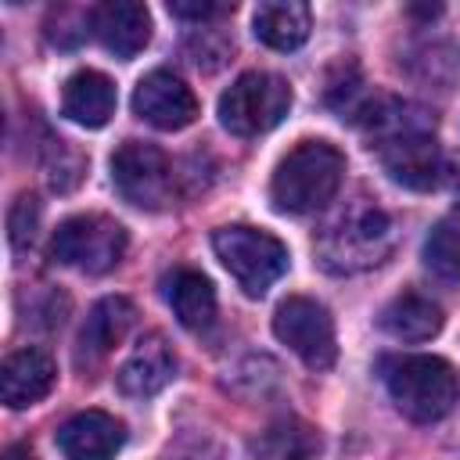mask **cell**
<instances>
[{"label": "cell", "mask_w": 460, "mask_h": 460, "mask_svg": "<svg viewBox=\"0 0 460 460\" xmlns=\"http://www.w3.org/2000/svg\"><path fill=\"white\" fill-rule=\"evenodd\" d=\"M252 29L273 50H298L309 40V7L298 0H266L255 7Z\"/></svg>", "instance_id": "obj_18"}, {"label": "cell", "mask_w": 460, "mask_h": 460, "mask_svg": "<svg viewBox=\"0 0 460 460\" xmlns=\"http://www.w3.org/2000/svg\"><path fill=\"white\" fill-rule=\"evenodd\" d=\"M320 449V438L309 424L288 417V420H277L262 431L259 446H255V456L259 460H313V453Z\"/></svg>", "instance_id": "obj_20"}, {"label": "cell", "mask_w": 460, "mask_h": 460, "mask_svg": "<svg viewBox=\"0 0 460 460\" xmlns=\"http://www.w3.org/2000/svg\"><path fill=\"white\" fill-rule=\"evenodd\" d=\"M4 460H36V453H32L25 442H14V446L4 449Z\"/></svg>", "instance_id": "obj_24"}, {"label": "cell", "mask_w": 460, "mask_h": 460, "mask_svg": "<svg viewBox=\"0 0 460 460\" xmlns=\"http://www.w3.org/2000/svg\"><path fill=\"white\" fill-rule=\"evenodd\" d=\"M291 111V86L273 72H244L219 97V122L234 137H259Z\"/></svg>", "instance_id": "obj_5"}, {"label": "cell", "mask_w": 460, "mask_h": 460, "mask_svg": "<svg viewBox=\"0 0 460 460\" xmlns=\"http://www.w3.org/2000/svg\"><path fill=\"white\" fill-rule=\"evenodd\" d=\"M424 266L446 288H460V223H435L424 237Z\"/></svg>", "instance_id": "obj_21"}, {"label": "cell", "mask_w": 460, "mask_h": 460, "mask_svg": "<svg viewBox=\"0 0 460 460\" xmlns=\"http://www.w3.org/2000/svg\"><path fill=\"white\" fill-rule=\"evenodd\" d=\"M273 334L313 370H327L334 367L338 356V341H334V320L331 313L305 295H291L277 305L273 316Z\"/></svg>", "instance_id": "obj_8"}, {"label": "cell", "mask_w": 460, "mask_h": 460, "mask_svg": "<svg viewBox=\"0 0 460 460\" xmlns=\"http://www.w3.org/2000/svg\"><path fill=\"white\" fill-rule=\"evenodd\" d=\"M165 302L187 331H205L216 320V288L198 270H172L165 277Z\"/></svg>", "instance_id": "obj_17"}, {"label": "cell", "mask_w": 460, "mask_h": 460, "mask_svg": "<svg viewBox=\"0 0 460 460\" xmlns=\"http://www.w3.org/2000/svg\"><path fill=\"white\" fill-rule=\"evenodd\" d=\"M90 25L108 54L129 61L151 43V14L137 0H108L90 11Z\"/></svg>", "instance_id": "obj_11"}, {"label": "cell", "mask_w": 460, "mask_h": 460, "mask_svg": "<svg viewBox=\"0 0 460 460\" xmlns=\"http://www.w3.org/2000/svg\"><path fill=\"white\" fill-rule=\"evenodd\" d=\"M449 183H453V201H456V208H460V158L453 162V176H449Z\"/></svg>", "instance_id": "obj_25"}, {"label": "cell", "mask_w": 460, "mask_h": 460, "mask_svg": "<svg viewBox=\"0 0 460 460\" xmlns=\"http://www.w3.org/2000/svg\"><path fill=\"white\" fill-rule=\"evenodd\" d=\"M36 223H40V201L32 194H18L11 212H7V237L11 244L22 252L25 244H32L36 237Z\"/></svg>", "instance_id": "obj_22"}, {"label": "cell", "mask_w": 460, "mask_h": 460, "mask_svg": "<svg viewBox=\"0 0 460 460\" xmlns=\"http://www.w3.org/2000/svg\"><path fill=\"white\" fill-rule=\"evenodd\" d=\"M381 381L399 413L417 424L442 420L460 399V377L442 356H388L381 359Z\"/></svg>", "instance_id": "obj_2"}, {"label": "cell", "mask_w": 460, "mask_h": 460, "mask_svg": "<svg viewBox=\"0 0 460 460\" xmlns=\"http://www.w3.org/2000/svg\"><path fill=\"white\" fill-rule=\"evenodd\" d=\"M176 374V356L172 349L165 345L162 334H147L140 338V345L126 356V363L119 367L115 381H119V392L129 395V399H147L155 392H162Z\"/></svg>", "instance_id": "obj_13"}, {"label": "cell", "mask_w": 460, "mask_h": 460, "mask_svg": "<svg viewBox=\"0 0 460 460\" xmlns=\"http://www.w3.org/2000/svg\"><path fill=\"white\" fill-rule=\"evenodd\" d=\"M370 147H377L385 172L410 190H431L442 176V155L431 137V122H417L399 133H388Z\"/></svg>", "instance_id": "obj_9"}, {"label": "cell", "mask_w": 460, "mask_h": 460, "mask_svg": "<svg viewBox=\"0 0 460 460\" xmlns=\"http://www.w3.org/2000/svg\"><path fill=\"white\" fill-rule=\"evenodd\" d=\"M345 176V158L327 140H302L291 147L270 180V198L280 212H316L323 208Z\"/></svg>", "instance_id": "obj_3"}, {"label": "cell", "mask_w": 460, "mask_h": 460, "mask_svg": "<svg viewBox=\"0 0 460 460\" xmlns=\"http://www.w3.org/2000/svg\"><path fill=\"white\" fill-rule=\"evenodd\" d=\"M133 111L147 126L172 133V129H183V126H190L198 119V97L180 75H172L165 68H155L137 83Z\"/></svg>", "instance_id": "obj_10"}, {"label": "cell", "mask_w": 460, "mask_h": 460, "mask_svg": "<svg viewBox=\"0 0 460 460\" xmlns=\"http://www.w3.org/2000/svg\"><path fill=\"white\" fill-rule=\"evenodd\" d=\"M126 442L122 420L104 410H83L58 428V449L65 460H111Z\"/></svg>", "instance_id": "obj_12"}, {"label": "cell", "mask_w": 460, "mask_h": 460, "mask_svg": "<svg viewBox=\"0 0 460 460\" xmlns=\"http://www.w3.org/2000/svg\"><path fill=\"white\" fill-rule=\"evenodd\" d=\"M392 252V219L370 198L349 201L316 237V259L331 273H359Z\"/></svg>", "instance_id": "obj_1"}, {"label": "cell", "mask_w": 460, "mask_h": 460, "mask_svg": "<svg viewBox=\"0 0 460 460\" xmlns=\"http://www.w3.org/2000/svg\"><path fill=\"white\" fill-rule=\"evenodd\" d=\"M50 255L79 273H108L126 255V226L101 212L72 216L54 230Z\"/></svg>", "instance_id": "obj_6"}, {"label": "cell", "mask_w": 460, "mask_h": 460, "mask_svg": "<svg viewBox=\"0 0 460 460\" xmlns=\"http://www.w3.org/2000/svg\"><path fill=\"white\" fill-rule=\"evenodd\" d=\"M212 248L248 298L266 295L288 273V259H291L280 237L259 226H244V223L219 226L212 234Z\"/></svg>", "instance_id": "obj_4"}, {"label": "cell", "mask_w": 460, "mask_h": 460, "mask_svg": "<svg viewBox=\"0 0 460 460\" xmlns=\"http://www.w3.org/2000/svg\"><path fill=\"white\" fill-rule=\"evenodd\" d=\"M61 111L65 119L86 126V129H101L111 115H115V86L108 75L83 68L75 75H68L65 90H61Z\"/></svg>", "instance_id": "obj_16"}, {"label": "cell", "mask_w": 460, "mask_h": 460, "mask_svg": "<svg viewBox=\"0 0 460 460\" xmlns=\"http://www.w3.org/2000/svg\"><path fill=\"white\" fill-rule=\"evenodd\" d=\"M381 331L395 341H428L442 331V309L417 291H402L381 309Z\"/></svg>", "instance_id": "obj_19"}, {"label": "cell", "mask_w": 460, "mask_h": 460, "mask_svg": "<svg viewBox=\"0 0 460 460\" xmlns=\"http://www.w3.org/2000/svg\"><path fill=\"white\" fill-rule=\"evenodd\" d=\"M137 320V305L122 295H108L101 298L90 313L86 323L79 331V363H97L101 356H108L133 327Z\"/></svg>", "instance_id": "obj_15"}, {"label": "cell", "mask_w": 460, "mask_h": 460, "mask_svg": "<svg viewBox=\"0 0 460 460\" xmlns=\"http://www.w3.org/2000/svg\"><path fill=\"white\" fill-rule=\"evenodd\" d=\"M54 359L43 352V349H18L4 359V370H0V395L11 410H22V406H32L40 402L50 388H54Z\"/></svg>", "instance_id": "obj_14"}, {"label": "cell", "mask_w": 460, "mask_h": 460, "mask_svg": "<svg viewBox=\"0 0 460 460\" xmlns=\"http://www.w3.org/2000/svg\"><path fill=\"white\" fill-rule=\"evenodd\" d=\"M111 183L122 201L158 212L172 201V165L162 147L144 140H126L111 155Z\"/></svg>", "instance_id": "obj_7"}, {"label": "cell", "mask_w": 460, "mask_h": 460, "mask_svg": "<svg viewBox=\"0 0 460 460\" xmlns=\"http://www.w3.org/2000/svg\"><path fill=\"white\" fill-rule=\"evenodd\" d=\"M169 11L176 18H190V22H205V18H219L230 11V4H212V0H172Z\"/></svg>", "instance_id": "obj_23"}]
</instances>
